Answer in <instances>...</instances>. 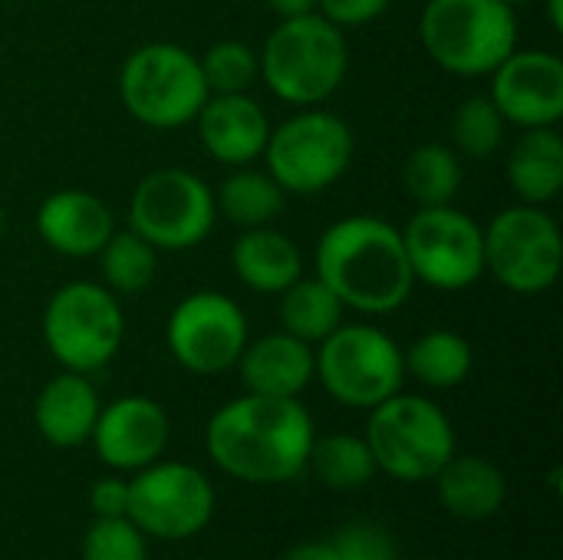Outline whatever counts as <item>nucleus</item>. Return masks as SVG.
I'll return each mask as SVG.
<instances>
[{"label":"nucleus","mask_w":563,"mask_h":560,"mask_svg":"<svg viewBox=\"0 0 563 560\" xmlns=\"http://www.w3.org/2000/svg\"><path fill=\"white\" fill-rule=\"evenodd\" d=\"M419 40L435 66L452 76H488L518 46V17L505 0H429Z\"/></svg>","instance_id":"obj_4"},{"label":"nucleus","mask_w":563,"mask_h":560,"mask_svg":"<svg viewBox=\"0 0 563 560\" xmlns=\"http://www.w3.org/2000/svg\"><path fill=\"white\" fill-rule=\"evenodd\" d=\"M257 59L261 83L280 102L310 109L327 102L350 73L346 30H340L317 10L303 17H287L271 30Z\"/></svg>","instance_id":"obj_3"},{"label":"nucleus","mask_w":563,"mask_h":560,"mask_svg":"<svg viewBox=\"0 0 563 560\" xmlns=\"http://www.w3.org/2000/svg\"><path fill=\"white\" fill-rule=\"evenodd\" d=\"M313 271L346 310L363 317L396 314L416 287L402 231L376 215L333 221L317 241Z\"/></svg>","instance_id":"obj_2"},{"label":"nucleus","mask_w":563,"mask_h":560,"mask_svg":"<svg viewBox=\"0 0 563 560\" xmlns=\"http://www.w3.org/2000/svg\"><path fill=\"white\" fill-rule=\"evenodd\" d=\"M317 429L300 399L244 393L224 403L205 429L211 462L247 485L294 482L310 459Z\"/></svg>","instance_id":"obj_1"},{"label":"nucleus","mask_w":563,"mask_h":560,"mask_svg":"<svg viewBox=\"0 0 563 560\" xmlns=\"http://www.w3.org/2000/svg\"><path fill=\"white\" fill-rule=\"evenodd\" d=\"M99 409H102V403H99L89 376L63 370L36 393L33 422H36V432L53 449H79L89 442Z\"/></svg>","instance_id":"obj_20"},{"label":"nucleus","mask_w":563,"mask_h":560,"mask_svg":"<svg viewBox=\"0 0 563 560\" xmlns=\"http://www.w3.org/2000/svg\"><path fill=\"white\" fill-rule=\"evenodd\" d=\"M238 373L247 393L297 399L313 383V347L284 330L247 340L238 356Z\"/></svg>","instance_id":"obj_19"},{"label":"nucleus","mask_w":563,"mask_h":560,"mask_svg":"<svg viewBox=\"0 0 563 560\" xmlns=\"http://www.w3.org/2000/svg\"><path fill=\"white\" fill-rule=\"evenodd\" d=\"M416 284L442 294L465 290L485 274V231L455 205L419 208L402 231Z\"/></svg>","instance_id":"obj_12"},{"label":"nucleus","mask_w":563,"mask_h":560,"mask_svg":"<svg viewBox=\"0 0 563 560\" xmlns=\"http://www.w3.org/2000/svg\"><path fill=\"white\" fill-rule=\"evenodd\" d=\"M508 185L525 205H548L563 188V139L558 125L521 129L505 165Z\"/></svg>","instance_id":"obj_23"},{"label":"nucleus","mask_w":563,"mask_h":560,"mask_svg":"<svg viewBox=\"0 0 563 560\" xmlns=\"http://www.w3.org/2000/svg\"><path fill=\"white\" fill-rule=\"evenodd\" d=\"M82 560H148V545L129 518H96L82 538Z\"/></svg>","instance_id":"obj_32"},{"label":"nucleus","mask_w":563,"mask_h":560,"mask_svg":"<svg viewBox=\"0 0 563 560\" xmlns=\"http://www.w3.org/2000/svg\"><path fill=\"white\" fill-rule=\"evenodd\" d=\"M89 439L106 469L139 472L165 455L172 439V422L162 403L148 396H122L99 409Z\"/></svg>","instance_id":"obj_16"},{"label":"nucleus","mask_w":563,"mask_h":560,"mask_svg":"<svg viewBox=\"0 0 563 560\" xmlns=\"http://www.w3.org/2000/svg\"><path fill=\"white\" fill-rule=\"evenodd\" d=\"M284 201H287V191L271 178V172L267 168L261 172V168H251V165L234 168L221 182V188L214 191L218 211L238 228H264V224H271L284 211Z\"/></svg>","instance_id":"obj_25"},{"label":"nucleus","mask_w":563,"mask_h":560,"mask_svg":"<svg viewBox=\"0 0 563 560\" xmlns=\"http://www.w3.org/2000/svg\"><path fill=\"white\" fill-rule=\"evenodd\" d=\"M271 7V13H277L280 20L287 17H303V13H313L317 10V0H264Z\"/></svg>","instance_id":"obj_37"},{"label":"nucleus","mask_w":563,"mask_h":560,"mask_svg":"<svg viewBox=\"0 0 563 560\" xmlns=\"http://www.w3.org/2000/svg\"><path fill=\"white\" fill-rule=\"evenodd\" d=\"M363 439L376 459V472L412 485L432 482L455 455V429L442 406L402 389L369 409Z\"/></svg>","instance_id":"obj_5"},{"label":"nucleus","mask_w":563,"mask_h":560,"mask_svg":"<svg viewBox=\"0 0 563 560\" xmlns=\"http://www.w3.org/2000/svg\"><path fill=\"white\" fill-rule=\"evenodd\" d=\"M214 518V488L185 462H152L129 482V521L158 541H185Z\"/></svg>","instance_id":"obj_13"},{"label":"nucleus","mask_w":563,"mask_h":560,"mask_svg":"<svg viewBox=\"0 0 563 560\" xmlns=\"http://www.w3.org/2000/svg\"><path fill=\"white\" fill-rule=\"evenodd\" d=\"M214 221V191L188 168H155L129 198V231L155 251H191L208 241Z\"/></svg>","instance_id":"obj_11"},{"label":"nucleus","mask_w":563,"mask_h":560,"mask_svg":"<svg viewBox=\"0 0 563 560\" xmlns=\"http://www.w3.org/2000/svg\"><path fill=\"white\" fill-rule=\"evenodd\" d=\"M488 99L508 125L541 129L563 119V59L551 50H511L492 73Z\"/></svg>","instance_id":"obj_15"},{"label":"nucleus","mask_w":563,"mask_h":560,"mask_svg":"<svg viewBox=\"0 0 563 560\" xmlns=\"http://www.w3.org/2000/svg\"><path fill=\"white\" fill-rule=\"evenodd\" d=\"M125 317L119 297L106 284L69 281L46 300L43 343L49 356L69 373L102 370L122 347Z\"/></svg>","instance_id":"obj_9"},{"label":"nucleus","mask_w":563,"mask_h":560,"mask_svg":"<svg viewBox=\"0 0 563 560\" xmlns=\"http://www.w3.org/2000/svg\"><path fill=\"white\" fill-rule=\"evenodd\" d=\"M251 327L238 300L218 290H195L175 304L165 323V343L175 363L195 376H218L238 366Z\"/></svg>","instance_id":"obj_14"},{"label":"nucleus","mask_w":563,"mask_h":560,"mask_svg":"<svg viewBox=\"0 0 563 560\" xmlns=\"http://www.w3.org/2000/svg\"><path fill=\"white\" fill-rule=\"evenodd\" d=\"M3 231H7V211H3V205H0V238H3Z\"/></svg>","instance_id":"obj_39"},{"label":"nucleus","mask_w":563,"mask_h":560,"mask_svg":"<svg viewBox=\"0 0 563 560\" xmlns=\"http://www.w3.org/2000/svg\"><path fill=\"white\" fill-rule=\"evenodd\" d=\"M89 508L96 518H129V482L119 472L99 479L89 488Z\"/></svg>","instance_id":"obj_35"},{"label":"nucleus","mask_w":563,"mask_h":560,"mask_svg":"<svg viewBox=\"0 0 563 560\" xmlns=\"http://www.w3.org/2000/svg\"><path fill=\"white\" fill-rule=\"evenodd\" d=\"M99 257V271H102V284L119 297H132L148 290V284L155 281L158 271V251L142 241L135 231H112V238L102 244Z\"/></svg>","instance_id":"obj_29"},{"label":"nucleus","mask_w":563,"mask_h":560,"mask_svg":"<svg viewBox=\"0 0 563 560\" xmlns=\"http://www.w3.org/2000/svg\"><path fill=\"white\" fill-rule=\"evenodd\" d=\"M508 122L488 96H468L452 116V149L465 158H492L505 145Z\"/></svg>","instance_id":"obj_30"},{"label":"nucleus","mask_w":563,"mask_h":560,"mask_svg":"<svg viewBox=\"0 0 563 560\" xmlns=\"http://www.w3.org/2000/svg\"><path fill=\"white\" fill-rule=\"evenodd\" d=\"M406 373L429 389H452L472 373V343L455 330H429L402 353Z\"/></svg>","instance_id":"obj_26"},{"label":"nucleus","mask_w":563,"mask_h":560,"mask_svg":"<svg viewBox=\"0 0 563 560\" xmlns=\"http://www.w3.org/2000/svg\"><path fill=\"white\" fill-rule=\"evenodd\" d=\"M307 469H313L320 485H327L330 492H356L373 482L376 459L363 436L333 432L327 439H313Z\"/></svg>","instance_id":"obj_28"},{"label":"nucleus","mask_w":563,"mask_h":560,"mask_svg":"<svg viewBox=\"0 0 563 560\" xmlns=\"http://www.w3.org/2000/svg\"><path fill=\"white\" fill-rule=\"evenodd\" d=\"M353 152L356 139L346 119L310 106L271 129L261 158L287 195H320L346 175Z\"/></svg>","instance_id":"obj_8"},{"label":"nucleus","mask_w":563,"mask_h":560,"mask_svg":"<svg viewBox=\"0 0 563 560\" xmlns=\"http://www.w3.org/2000/svg\"><path fill=\"white\" fill-rule=\"evenodd\" d=\"M195 125L205 152L228 168L257 162L274 129L264 106L251 99V92L208 96L201 112L195 116Z\"/></svg>","instance_id":"obj_17"},{"label":"nucleus","mask_w":563,"mask_h":560,"mask_svg":"<svg viewBox=\"0 0 563 560\" xmlns=\"http://www.w3.org/2000/svg\"><path fill=\"white\" fill-rule=\"evenodd\" d=\"M313 380L350 409H373L406 383L399 343L373 323H340L313 353Z\"/></svg>","instance_id":"obj_7"},{"label":"nucleus","mask_w":563,"mask_h":560,"mask_svg":"<svg viewBox=\"0 0 563 560\" xmlns=\"http://www.w3.org/2000/svg\"><path fill=\"white\" fill-rule=\"evenodd\" d=\"M234 277L254 294H284L297 277H303L300 248L277 228H244L231 248Z\"/></svg>","instance_id":"obj_22"},{"label":"nucleus","mask_w":563,"mask_h":560,"mask_svg":"<svg viewBox=\"0 0 563 560\" xmlns=\"http://www.w3.org/2000/svg\"><path fill=\"white\" fill-rule=\"evenodd\" d=\"M333 560H399L396 538L376 521H350L330 538Z\"/></svg>","instance_id":"obj_33"},{"label":"nucleus","mask_w":563,"mask_h":560,"mask_svg":"<svg viewBox=\"0 0 563 560\" xmlns=\"http://www.w3.org/2000/svg\"><path fill=\"white\" fill-rule=\"evenodd\" d=\"M548 7V23L554 33H563V0H544Z\"/></svg>","instance_id":"obj_38"},{"label":"nucleus","mask_w":563,"mask_h":560,"mask_svg":"<svg viewBox=\"0 0 563 560\" xmlns=\"http://www.w3.org/2000/svg\"><path fill=\"white\" fill-rule=\"evenodd\" d=\"M208 96L198 56L178 43H145L125 56L119 73V99L145 129L191 125Z\"/></svg>","instance_id":"obj_6"},{"label":"nucleus","mask_w":563,"mask_h":560,"mask_svg":"<svg viewBox=\"0 0 563 560\" xmlns=\"http://www.w3.org/2000/svg\"><path fill=\"white\" fill-rule=\"evenodd\" d=\"M201 76L211 96H231V92H251V86L261 79V59L257 53L241 40H221L211 43L201 56Z\"/></svg>","instance_id":"obj_31"},{"label":"nucleus","mask_w":563,"mask_h":560,"mask_svg":"<svg viewBox=\"0 0 563 560\" xmlns=\"http://www.w3.org/2000/svg\"><path fill=\"white\" fill-rule=\"evenodd\" d=\"M505 3H511V7H521V3H534V0H505Z\"/></svg>","instance_id":"obj_40"},{"label":"nucleus","mask_w":563,"mask_h":560,"mask_svg":"<svg viewBox=\"0 0 563 560\" xmlns=\"http://www.w3.org/2000/svg\"><path fill=\"white\" fill-rule=\"evenodd\" d=\"M389 3L393 0H317V13L336 23L340 30H353L379 20L389 10Z\"/></svg>","instance_id":"obj_34"},{"label":"nucleus","mask_w":563,"mask_h":560,"mask_svg":"<svg viewBox=\"0 0 563 560\" xmlns=\"http://www.w3.org/2000/svg\"><path fill=\"white\" fill-rule=\"evenodd\" d=\"M485 231V271L518 297H538L561 277L563 238L541 205H511Z\"/></svg>","instance_id":"obj_10"},{"label":"nucleus","mask_w":563,"mask_h":560,"mask_svg":"<svg viewBox=\"0 0 563 560\" xmlns=\"http://www.w3.org/2000/svg\"><path fill=\"white\" fill-rule=\"evenodd\" d=\"M343 314H346V307L317 274L297 277L280 294V330L310 347L327 340L343 323Z\"/></svg>","instance_id":"obj_24"},{"label":"nucleus","mask_w":563,"mask_h":560,"mask_svg":"<svg viewBox=\"0 0 563 560\" xmlns=\"http://www.w3.org/2000/svg\"><path fill=\"white\" fill-rule=\"evenodd\" d=\"M462 162L452 145L426 142L416 145L402 165V188L419 208H439L452 205L462 188Z\"/></svg>","instance_id":"obj_27"},{"label":"nucleus","mask_w":563,"mask_h":560,"mask_svg":"<svg viewBox=\"0 0 563 560\" xmlns=\"http://www.w3.org/2000/svg\"><path fill=\"white\" fill-rule=\"evenodd\" d=\"M442 508L468 525L488 521L505 508L508 498V479L505 472L482 455H452L439 475L432 479Z\"/></svg>","instance_id":"obj_21"},{"label":"nucleus","mask_w":563,"mask_h":560,"mask_svg":"<svg viewBox=\"0 0 563 560\" xmlns=\"http://www.w3.org/2000/svg\"><path fill=\"white\" fill-rule=\"evenodd\" d=\"M112 231L115 218L109 205L82 188H59L36 208V234L63 257H96Z\"/></svg>","instance_id":"obj_18"},{"label":"nucleus","mask_w":563,"mask_h":560,"mask_svg":"<svg viewBox=\"0 0 563 560\" xmlns=\"http://www.w3.org/2000/svg\"><path fill=\"white\" fill-rule=\"evenodd\" d=\"M280 560H333V551H330V541H303V545H294Z\"/></svg>","instance_id":"obj_36"}]
</instances>
